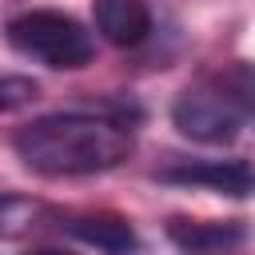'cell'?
<instances>
[{
  "label": "cell",
  "instance_id": "obj_6",
  "mask_svg": "<svg viewBox=\"0 0 255 255\" xmlns=\"http://www.w3.org/2000/svg\"><path fill=\"white\" fill-rule=\"evenodd\" d=\"M167 239L187 255H219L247 239V227L239 219H171Z\"/></svg>",
  "mask_w": 255,
  "mask_h": 255
},
{
  "label": "cell",
  "instance_id": "obj_4",
  "mask_svg": "<svg viewBox=\"0 0 255 255\" xmlns=\"http://www.w3.org/2000/svg\"><path fill=\"white\" fill-rule=\"evenodd\" d=\"M163 183L179 187H207L227 199H247L255 195V167L247 159H175L155 171Z\"/></svg>",
  "mask_w": 255,
  "mask_h": 255
},
{
  "label": "cell",
  "instance_id": "obj_2",
  "mask_svg": "<svg viewBox=\"0 0 255 255\" xmlns=\"http://www.w3.org/2000/svg\"><path fill=\"white\" fill-rule=\"evenodd\" d=\"M255 116V64L227 60L195 76L171 104V124L195 143H231Z\"/></svg>",
  "mask_w": 255,
  "mask_h": 255
},
{
  "label": "cell",
  "instance_id": "obj_1",
  "mask_svg": "<svg viewBox=\"0 0 255 255\" xmlns=\"http://www.w3.org/2000/svg\"><path fill=\"white\" fill-rule=\"evenodd\" d=\"M20 163L36 175H96L112 171L131 155V135L124 120L88 116V112H56L24 124L12 135Z\"/></svg>",
  "mask_w": 255,
  "mask_h": 255
},
{
  "label": "cell",
  "instance_id": "obj_7",
  "mask_svg": "<svg viewBox=\"0 0 255 255\" xmlns=\"http://www.w3.org/2000/svg\"><path fill=\"white\" fill-rule=\"evenodd\" d=\"M68 235H76L88 247H100L104 255H135L139 239L135 227L116 211H84L68 219Z\"/></svg>",
  "mask_w": 255,
  "mask_h": 255
},
{
  "label": "cell",
  "instance_id": "obj_5",
  "mask_svg": "<svg viewBox=\"0 0 255 255\" xmlns=\"http://www.w3.org/2000/svg\"><path fill=\"white\" fill-rule=\"evenodd\" d=\"M96 32L116 48H135L151 32V8L147 0H92Z\"/></svg>",
  "mask_w": 255,
  "mask_h": 255
},
{
  "label": "cell",
  "instance_id": "obj_3",
  "mask_svg": "<svg viewBox=\"0 0 255 255\" xmlns=\"http://www.w3.org/2000/svg\"><path fill=\"white\" fill-rule=\"evenodd\" d=\"M4 36L20 56H28L44 68H56V72H76L96 52L92 32L60 8H28L8 20Z\"/></svg>",
  "mask_w": 255,
  "mask_h": 255
},
{
  "label": "cell",
  "instance_id": "obj_9",
  "mask_svg": "<svg viewBox=\"0 0 255 255\" xmlns=\"http://www.w3.org/2000/svg\"><path fill=\"white\" fill-rule=\"evenodd\" d=\"M40 96V84L28 76H0V112H20Z\"/></svg>",
  "mask_w": 255,
  "mask_h": 255
},
{
  "label": "cell",
  "instance_id": "obj_10",
  "mask_svg": "<svg viewBox=\"0 0 255 255\" xmlns=\"http://www.w3.org/2000/svg\"><path fill=\"white\" fill-rule=\"evenodd\" d=\"M28 255H72V251H52V247H44V251H28Z\"/></svg>",
  "mask_w": 255,
  "mask_h": 255
},
{
  "label": "cell",
  "instance_id": "obj_8",
  "mask_svg": "<svg viewBox=\"0 0 255 255\" xmlns=\"http://www.w3.org/2000/svg\"><path fill=\"white\" fill-rule=\"evenodd\" d=\"M52 211L40 203V199H28V195H0V239H20V235H32Z\"/></svg>",
  "mask_w": 255,
  "mask_h": 255
}]
</instances>
